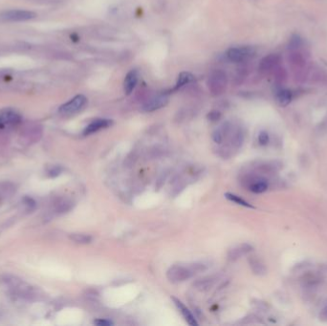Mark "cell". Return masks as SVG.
Instances as JSON below:
<instances>
[{
  "label": "cell",
  "mask_w": 327,
  "mask_h": 326,
  "mask_svg": "<svg viewBox=\"0 0 327 326\" xmlns=\"http://www.w3.org/2000/svg\"><path fill=\"white\" fill-rule=\"evenodd\" d=\"M62 168L59 166H52L47 169V174L49 177L59 176L62 173Z\"/></svg>",
  "instance_id": "cell-27"
},
{
  "label": "cell",
  "mask_w": 327,
  "mask_h": 326,
  "mask_svg": "<svg viewBox=\"0 0 327 326\" xmlns=\"http://www.w3.org/2000/svg\"><path fill=\"white\" fill-rule=\"evenodd\" d=\"M225 197L227 199H229L231 202H235L238 205H240V206H243V207H246V208H251V209H254V206H252L250 203L245 201L244 199H242L240 196H238L236 194H225Z\"/></svg>",
  "instance_id": "cell-21"
},
{
  "label": "cell",
  "mask_w": 327,
  "mask_h": 326,
  "mask_svg": "<svg viewBox=\"0 0 327 326\" xmlns=\"http://www.w3.org/2000/svg\"><path fill=\"white\" fill-rule=\"evenodd\" d=\"M73 208V202L67 198H59L54 203V211L56 213H64L69 212Z\"/></svg>",
  "instance_id": "cell-15"
},
{
  "label": "cell",
  "mask_w": 327,
  "mask_h": 326,
  "mask_svg": "<svg viewBox=\"0 0 327 326\" xmlns=\"http://www.w3.org/2000/svg\"><path fill=\"white\" fill-rule=\"evenodd\" d=\"M70 239L78 244H88L92 241V238L84 234H72Z\"/></svg>",
  "instance_id": "cell-22"
},
{
  "label": "cell",
  "mask_w": 327,
  "mask_h": 326,
  "mask_svg": "<svg viewBox=\"0 0 327 326\" xmlns=\"http://www.w3.org/2000/svg\"><path fill=\"white\" fill-rule=\"evenodd\" d=\"M244 141V133L241 128L235 129L230 135V145L235 149H239Z\"/></svg>",
  "instance_id": "cell-19"
},
{
  "label": "cell",
  "mask_w": 327,
  "mask_h": 326,
  "mask_svg": "<svg viewBox=\"0 0 327 326\" xmlns=\"http://www.w3.org/2000/svg\"><path fill=\"white\" fill-rule=\"evenodd\" d=\"M0 286L6 294L18 300L30 301L41 298V291L38 288L13 274L1 275Z\"/></svg>",
  "instance_id": "cell-1"
},
{
  "label": "cell",
  "mask_w": 327,
  "mask_h": 326,
  "mask_svg": "<svg viewBox=\"0 0 327 326\" xmlns=\"http://www.w3.org/2000/svg\"><path fill=\"white\" fill-rule=\"evenodd\" d=\"M112 124H113V122L111 120H109V119H97V120L93 121L92 123H90L85 127V129L83 130V135L86 136V135L98 132L101 129L109 127Z\"/></svg>",
  "instance_id": "cell-11"
},
{
  "label": "cell",
  "mask_w": 327,
  "mask_h": 326,
  "mask_svg": "<svg viewBox=\"0 0 327 326\" xmlns=\"http://www.w3.org/2000/svg\"><path fill=\"white\" fill-rule=\"evenodd\" d=\"M275 102L282 107L289 106L293 100V93L291 90L286 88H278L274 93Z\"/></svg>",
  "instance_id": "cell-13"
},
{
  "label": "cell",
  "mask_w": 327,
  "mask_h": 326,
  "mask_svg": "<svg viewBox=\"0 0 327 326\" xmlns=\"http://www.w3.org/2000/svg\"><path fill=\"white\" fill-rule=\"evenodd\" d=\"M172 300L174 301L175 305L177 306V308L179 309V311L181 312V314L183 315V317H185V319L186 320V322L192 326H197L198 323L196 321L194 315L191 313V311L189 309L186 308V306L180 301L179 300H177L175 298H172Z\"/></svg>",
  "instance_id": "cell-14"
},
{
  "label": "cell",
  "mask_w": 327,
  "mask_h": 326,
  "mask_svg": "<svg viewBox=\"0 0 327 326\" xmlns=\"http://www.w3.org/2000/svg\"><path fill=\"white\" fill-rule=\"evenodd\" d=\"M87 103V99L83 95H77L73 99H71L69 102L62 105L59 112L64 116H70V115L76 114L80 111Z\"/></svg>",
  "instance_id": "cell-8"
},
{
  "label": "cell",
  "mask_w": 327,
  "mask_h": 326,
  "mask_svg": "<svg viewBox=\"0 0 327 326\" xmlns=\"http://www.w3.org/2000/svg\"><path fill=\"white\" fill-rule=\"evenodd\" d=\"M195 80V77L194 75H192L189 72H182L177 79L176 84L173 88V91H176L179 89L183 88L184 86H186V84L193 82Z\"/></svg>",
  "instance_id": "cell-16"
},
{
  "label": "cell",
  "mask_w": 327,
  "mask_h": 326,
  "mask_svg": "<svg viewBox=\"0 0 327 326\" xmlns=\"http://www.w3.org/2000/svg\"><path fill=\"white\" fill-rule=\"evenodd\" d=\"M94 324L98 326H110L113 325V322L106 319H97L94 321Z\"/></svg>",
  "instance_id": "cell-30"
},
{
  "label": "cell",
  "mask_w": 327,
  "mask_h": 326,
  "mask_svg": "<svg viewBox=\"0 0 327 326\" xmlns=\"http://www.w3.org/2000/svg\"><path fill=\"white\" fill-rule=\"evenodd\" d=\"M269 141H270V137H269V134L266 131H261L258 134V143H259V145L266 146V145H268Z\"/></svg>",
  "instance_id": "cell-28"
},
{
  "label": "cell",
  "mask_w": 327,
  "mask_h": 326,
  "mask_svg": "<svg viewBox=\"0 0 327 326\" xmlns=\"http://www.w3.org/2000/svg\"><path fill=\"white\" fill-rule=\"evenodd\" d=\"M42 137V126L40 124L31 123L23 126L20 131L21 141L27 145H33L39 141Z\"/></svg>",
  "instance_id": "cell-6"
},
{
  "label": "cell",
  "mask_w": 327,
  "mask_h": 326,
  "mask_svg": "<svg viewBox=\"0 0 327 326\" xmlns=\"http://www.w3.org/2000/svg\"><path fill=\"white\" fill-rule=\"evenodd\" d=\"M206 270V267L203 264L189 265V266H183V265H173L171 266L167 272V276L168 281L174 283L183 282L190 280L192 276H194L195 273L203 272Z\"/></svg>",
  "instance_id": "cell-2"
},
{
  "label": "cell",
  "mask_w": 327,
  "mask_h": 326,
  "mask_svg": "<svg viewBox=\"0 0 327 326\" xmlns=\"http://www.w3.org/2000/svg\"><path fill=\"white\" fill-rule=\"evenodd\" d=\"M227 83L228 79L226 73L219 69L212 71L208 79V87L210 93L214 97L220 96L225 92Z\"/></svg>",
  "instance_id": "cell-3"
},
{
  "label": "cell",
  "mask_w": 327,
  "mask_h": 326,
  "mask_svg": "<svg viewBox=\"0 0 327 326\" xmlns=\"http://www.w3.org/2000/svg\"><path fill=\"white\" fill-rule=\"evenodd\" d=\"M250 266L252 268V270L255 272V273L257 274H263L265 273L266 270L264 265L262 264L259 260H257L256 258H251L250 259Z\"/></svg>",
  "instance_id": "cell-24"
},
{
  "label": "cell",
  "mask_w": 327,
  "mask_h": 326,
  "mask_svg": "<svg viewBox=\"0 0 327 326\" xmlns=\"http://www.w3.org/2000/svg\"><path fill=\"white\" fill-rule=\"evenodd\" d=\"M35 17V13L25 10H9L0 13V20L3 22H23Z\"/></svg>",
  "instance_id": "cell-7"
},
{
  "label": "cell",
  "mask_w": 327,
  "mask_h": 326,
  "mask_svg": "<svg viewBox=\"0 0 327 326\" xmlns=\"http://www.w3.org/2000/svg\"><path fill=\"white\" fill-rule=\"evenodd\" d=\"M22 206L24 207V209H25L26 212H31L35 209V200L33 198H31V197L26 196V197H24L22 199Z\"/></svg>",
  "instance_id": "cell-26"
},
{
  "label": "cell",
  "mask_w": 327,
  "mask_h": 326,
  "mask_svg": "<svg viewBox=\"0 0 327 326\" xmlns=\"http://www.w3.org/2000/svg\"><path fill=\"white\" fill-rule=\"evenodd\" d=\"M221 115L218 112V111H212L210 114L208 115V118L210 119V121L212 122H216L220 119Z\"/></svg>",
  "instance_id": "cell-29"
},
{
  "label": "cell",
  "mask_w": 327,
  "mask_h": 326,
  "mask_svg": "<svg viewBox=\"0 0 327 326\" xmlns=\"http://www.w3.org/2000/svg\"><path fill=\"white\" fill-rule=\"evenodd\" d=\"M169 101L168 94H159L148 100L142 107L144 112H153L167 106Z\"/></svg>",
  "instance_id": "cell-10"
},
{
  "label": "cell",
  "mask_w": 327,
  "mask_h": 326,
  "mask_svg": "<svg viewBox=\"0 0 327 326\" xmlns=\"http://www.w3.org/2000/svg\"><path fill=\"white\" fill-rule=\"evenodd\" d=\"M282 62V58L279 55L270 54L264 57L259 63L258 69L262 74H271L276 70Z\"/></svg>",
  "instance_id": "cell-9"
},
{
  "label": "cell",
  "mask_w": 327,
  "mask_h": 326,
  "mask_svg": "<svg viewBox=\"0 0 327 326\" xmlns=\"http://www.w3.org/2000/svg\"><path fill=\"white\" fill-rule=\"evenodd\" d=\"M16 193V185L10 182L0 183V201L7 199Z\"/></svg>",
  "instance_id": "cell-17"
},
{
  "label": "cell",
  "mask_w": 327,
  "mask_h": 326,
  "mask_svg": "<svg viewBox=\"0 0 327 326\" xmlns=\"http://www.w3.org/2000/svg\"><path fill=\"white\" fill-rule=\"evenodd\" d=\"M257 54V50L253 46H237L231 47L227 51V59L235 63H242L252 60Z\"/></svg>",
  "instance_id": "cell-4"
},
{
  "label": "cell",
  "mask_w": 327,
  "mask_h": 326,
  "mask_svg": "<svg viewBox=\"0 0 327 326\" xmlns=\"http://www.w3.org/2000/svg\"><path fill=\"white\" fill-rule=\"evenodd\" d=\"M302 45H303V41H302L301 36L298 35H293L289 40L288 48L291 51H298Z\"/></svg>",
  "instance_id": "cell-23"
},
{
  "label": "cell",
  "mask_w": 327,
  "mask_h": 326,
  "mask_svg": "<svg viewBox=\"0 0 327 326\" xmlns=\"http://www.w3.org/2000/svg\"><path fill=\"white\" fill-rule=\"evenodd\" d=\"M21 115L13 108L0 109V129L9 130L21 123Z\"/></svg>",
  "instance_id": "cell-5"
},
{
  "label": "cell",
  "mask_w": 327,
  "mask_h": 326,
  "mask_svg": "<svg viewBox=\"0 0 327 326\" xmlns=\"http://www.w3.org/2000/svg\"><path fill=\"white\" fill-rule=\"evenodd\" d=\"M139 81V73L137 70L129 71L124 81V91L126 95H130L136 88L137 83Z\"/></svg>",
  "instance_id": "cell-12"
},
{
  "label": "cell",
  "mask_w": 327,
  "mask_h": 326,
  "mask_svg": "<svg viewBox=\"0 0 327 326\" xmlns=\"http://www.w3.org/2000/svg\"><path fill=\"white\" fill-rule=\"evenodd\" d=\"M251 249H252L251 246H249L247 244H243V245H240V246L231 249L230 252H229L228 256H229V258L231 259V260H236V259H238L239 257L246 255L247 253H249L251 251Z\"/></svg>",
  "instance_id": "cell-18"
},
{
  "label": "cell",
  "mask_w": 327,
  "mask_h": 326,
  "mask_svg": "<svg viewBox=\"0 0 327 326\" xmlns=\"http://www.w3.org/2000/svg\"><path fill=\"white\" fill-rule=\"evenodd\" d=\"M268 187H269L268 182L266 180L259 179V180L253 182L249 187V189L254 194H260L265 193L266 191L268 190Z\"/></svg>",
  "instance_id": "cell-20"
},
{
  "label": "cell",
  "mask_w": 327,
  "mask_h": 326,
  "mask_svg": "<svg viewBox=\"0 0 327 326\" xmlns=\"http://www.w3.org/2000/svg\"><path fill=\"white\" fill-rule=\"evenodd\" d=\"M213 284L212 278H203L195 282V286L200 291H205L210 289Z\"/></svg>",
  "instance_id": "cell-25"
},
{
  "label": "cell",
  "mask_w": 327,
  "mask_h": 326,
  "mask_svg": "<svg viewBox=\"0 0 327 326\" xmlns=\"http://www.w3.org/2000/svg\"><path fill=\"white\" fill-rule=\"evenodd\" d=\"M321 315L323 316V317H327V306L325 307V308H323V310H322V312H321Z\"/></svg>",
  "instance_id": "cell-31"
}]
</instances>
